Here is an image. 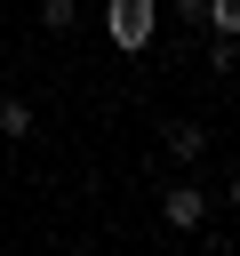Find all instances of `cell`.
<instances>
[{"mask_svg": "<svg viewBox=\"0 0 240 256\" xmlns=\"http://www.w3.org/2000/svg\"><path fill=\"white\" fill-rule=\"evenodd\" d=\"M104 24H112V40H120V48H144V40H152V0H112V8H104Z\"/></svg>", "mask_w": 240, "mask_h": 256, "instance_id": "1", "label": "cell"}, {"mask_svg": "<svg viewBox=\"0 0 240 256\" xmlns=\"http://www.w3.org/2000/svg\"><path fill=\"white\" fill-rule=\"evenodd\" d=\"M200 208H208V200H200L192 184H176V192H168V224H176V232H192V224H200Z\"/></svg>", "mask_w": 240, "mask_h": 256, "instance_id": "2", "label": "cell"}, {"mask_svg": "<svg viewBox=\"0 0 240 256\" xmlns=\"http://www.w3.org/2000/svg\"><path fill=\"white\" fill-rule=\"evenodd\" d=\"M200 144H208V136H200L192 120H176V128H168V152H176V160H200Z\"/></svg>", "mask_w": 240, "mask_h": 256, "instance_id": "3", "label": "cell"}, {"mask_svg": "<svg viewBox=\"0 0 240 256\" xmlns=\"http://www.w3.org/2000/svg\"><path fill=\"white\" fill-rule=\"evenodd\" d=\"M0 136H32V112H24L16 96H0Z\"/></svg>", "mask_w": 240, "mask_h": 256, "instance_id": "4", "label": "cell"}, {"mask_svg": "<svg viewBox=\"0 0 240 256\" xmlns=\"http://www.w3.org/2000/svg\"><path fill=\"white\" fill-rule=\"evenodd\" d=\"M208 24H216V32H232V40H240V0H208Z\"/></svg>", "mask_w": 240, "mask_h": 256, "instance_id": "5", "label": "cell"}, {"mask_svg": "<svg viewBox=\"0 0 240 256\" xmlns=\"http://www.w3.org/2000/svg\"><path fill=\"white\" fill-rule=\"evenodd\" d=\"M72 16H80V8H72V0H48V32H64V24H72Z\"/></svg>", "mask_w": 240, "mask_h": 256, "instance_id": "6", "label": "cell"}, {"mask_svg": "<svg viewBox=\"0 0 240 256\" xmlns=\"http://www.w3.org/2000/svg\"><path fill=\"white\" fill-rule=\"evenodd\" d=\"M176 16H184V24H200V16H208V0H176Z\"/></svg>", "mask_w": 240, "mask_h": 256, "instance_id": "7", "label": "cell"}, {"mask_svg": "<svg viewBox=\"0 0 240 256\" xmlns=\"http://www.w3.org/2000/svg\"><path fill=\"white\" fill-rule=\"evenodd\" d=\"M232 200H240V176H232Z\"/></svg>", "mask_w": 240, "mask_h": 256, "instance_id": "8", "label": "cell"}]
</instances>
